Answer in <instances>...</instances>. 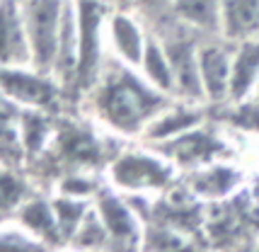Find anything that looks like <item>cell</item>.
Returning a JSON list of instances; mask_svg holds the SVG:
<instances>
[{
	"label": "cell",
	"mask_w": 259,
	"mask_h": 252,
	"mask_svg": "<svg viewBox=\"0 0 259 252\" xmlns=\"http://www.w3.org/2000/svg\"><path fill=\"white\" fill-rule=\"evenodd\" d=\"M138 70L143 73L153 88H158L160 92H165L169 97L177 100V88H175V75H172V66H169L167 51L160 41V36H148L146 51H143V61Z\"/></svg>",
	"instance_id": "obj_19"
},
{
	"label": "cell",
	"mask_w": 259,
	"mask_h": 252,
	"mask_svg": "<svg viewBox=\"0 0 259 252\" xmlns=\"http://www.w3.org/2000/svg\"><path fill=\"white\" fill-rule=\"evenodd\" d=\"M158 153H162L175 167H187V170H194V167H201V165H208V162L221 160L226 155V143L221 138L211 134L208 129L201 126H194L189 131H184L180 136L169 138V141H162V143H153Z\"/></svg>",
	"instance_id": "obj_7"
},
{
	"label": "cell",
	"mask_w": 259,
	"mask_h": 252,
	"mask_svg": "<svg viewBox=\"0 0 259 252\" xmlns=\"http://www.w3.org/2000/svg\"><path fill=\"white\" fill-rule=\"evenodd\" d=\"M237 184H240V172L218 160L194 167L187 180V187L192 189V194L196 199H206V201L226 199L237 189Z\"/></svg>",
	"instance_id": "obj_15"
},
{
	"label": "cell",
	"mask_w": 259,
	"mask_h": 252,
	"mask_svg": "<svg viewBox=\"0 0 259 252\" xmlns=\"http://www.w3.org/2000/svg\"><path fill=\"white\" fill-rule=\"evenodd\" d=\"M230 68H233V41L213 36L199 44V73H201L206 104L230 102Z\"/></svg>",
	"instance_id": "obj_8"
},
{
	"label": "cell",
	"mask_w": 259,
	"mask_h": 252,
	"mask_svg": "<svg viewBox=\"0 0 259 252\" xmlns=\"http://www.w3.org/2000/svg\"><path fill=\"white\" fill-rule=\"evenodd\" d=\"M54 208H56L58 230H61L63 242L73 240V235H75V230L80 228L85 214L90 211V208H88V201H82L80 196L63 194V196H58V199H54Z\"/></svg>",
	"instance_id": "obj_21"
},
{
	"label": "cell",
	"mask_w": 259,
	"mask_h": 252,
	"mask_svg": "<svg viewBox=\"0 0 259 252\" xmlns=\"http://www.w3.org/2000/svg\"><path fill=\"white\" fill-rule=\"evenodd\" d=\"M56 155L58 165L63 162L66 167H88L97 165L102 160V146L92 131L75 124H63L56 136Z\"/></svg>",
	"instance_id": "obj_14"
},
{
	"label": "cell",
	"mask_w": 259,
	"mask_h": 252,
	"mask_svg": "<svg viewBox=\"0 0 259 252\" xmlns=\"http://www.w3.org/2000/svg\"><path fill=\"white\" fill-rule=\"evenodd\" d=\"M32 66L24 0H0V68Z\"/></svg>",
	"instance_id": "obj_9"
},
{
	"label": "cell",
	"mask_w": 259,
	"mask_h": 252,
	"mask_svg": "<svg viewBox=\"0 0 259 252\" xmlns=\"http://www.w3.org/2000/svg\"><path fill=\"white\" fill-rule=\"evenodd\" d=\"M221 36L233 44L259 36V0H223Z\"/></svg>",
	"instance_id": "obj_16"
},
{
	"label": "cell",
	"mask_w": 259,
	"mask_h": 252,
	"mask_svg": "<svg viewBox=\"0 0 259 252\" xmlns=\"http://www.w3.org/2000/svg\"><path fill=\"white\" fill-rule=\"evenodd\" d=\"M70 242H73L75 247H107V245L112 242L109 230H107V226H104V221H102L97 208H90V211L85 214L80 228L75 230V235H73Z\"/></svg>",
	"instance_id": "obj_22"
},
{
	"label": "cell",
	"mask_w": 259,
	"mask_h": 252,
	"mask_svg": "<svg viewBox=\"0 0 259 252\" xmlns=\"http://www.w3.org/2000/svg\"><path fill=\"white\" fill-rule=\"evenodd\" d=\"M104 3H109L114 10H116V8H126V10L134 8V0H104Z\"/></svg>",
	"instance_id": "obj_28"
},
{
	"label": "cell",
	"mask_w": 259,
	"mask_h": 252,
	"mask_svg": "<svg viewBox=\"0 0 259 252\" xmlns=\"http://www.w3.org/2000/svg\"><path fill=\"white\" fill-rule=\"evenodd\" d=\"M20 116L22 107L0 92V146H15L20 138Z\"/></svg>",
	"instance_id": "obj_24"
},
{
	"label": "cell",
	"mask_w": 259,
	"mask_h": 252,
	"mask_svg": "<svg viewBox=\"0 0 259 252\" xmlns=\"http://www.w3.org/2000/svg\"><path fill=\"white\" fill-rule=\"evenodd\" d=\"M259 85V36L233 44V68H230V102H242L254 97ZM228 102V104H230Z\"/></svg>",
	"instance_id": "obj_13"
},
{
	"label": "cell",
	"mask_w": 259,
	"mask_h": 252,
	"mask_svg": "<svg viewBox=\"0 0 259 252\" xmlns=\"http://www.w3.org/2000/svg\"><path fill=\"white\" fill-rule=\"evenodd\" d=\"M187 230H180L169 223H162L160 221L158 226L153 228H143V242L141 247H148V250H180V247H187Z\"/></svg>",
	"instance_id": "obj_23"
},
{
	"label": "cell",
	"mask_w": 259,
	"mask_h": 252,
	"mask_svg": "<svg viewBox=\"0 0 259 252\" xmlns=\"http://www.w3.org/2000/svg\"><path fill=\"white\" fill-rule=\"evenodd\" d=\"M95 208L100 211L104 226L109 230V238L116 247H141L143 242V226L138 221L131 204L114 194L109 189L95 192Z\"/></svg>",
	"instance_id": "obj_10"
},
{
	"label": "cell",
	"mask_w": 259,
	"mask_h": 252,
	"mask_svg": "<svg viewBox=\"0 0 259 252\" xmlns=\"http://www.w3.org/2000/svg\"><path fill=\"white\" fill-rule=\"evenodd\" d=\"M169 5H172V0H134L136 10H141L143 15H150V17H158V20H165L172 15Z\"/></svg>",
	"instance_id": "obj_27"
},
{
	"label": "cell",
	"mask_w": 259,
	"mask_h": 252,
	"mask_svg": "<svg viewBox=\"0 0 259 252\" xmlns=\"http://www.w3.org/2000/svg\"><path fill=\"white\" fill-rule=\"evenodd\" d=\"M199 32L189 29L187 24L177 22L172 17V27L160 34V41L167 51L172 75H175V88H177V100L187 102H203V85L201 73H199Z\"/></svg>",
	"instance_id": "obj_4"
},
{
	"label": "cell",
	"mask_w": 259,
	"mask_h": 252,
	"mask_svg": "<svg viewBox=\"0 0 259 252\" xmlns=\"http://www.w3.org/2000/svg\"><path fill=\"white\" fill-rule=\"evenodd\" d=\"M0 92L10 97L22 109L49 112L63 97V90L54 75L39 73L32 66H3L0 68Z\"/></svg>",
	"instance_id": "obj_6"
},
{
	"label": "cell",
	"mask_w": 259,
	"mask_h": 252,
	"mask_svg": "<svg viewBox=\"0 0 259 252\" xmlns=\"http://www.w3.org/2000/svg\"><path fill=\"white\" fill-rule=\"evenodd\" d=\"M112 5L104 0H75L78 12V68L70 95L78 100L85 97L95 88L100 78V70L104 66L102 56V36L112 15Z\"/></svg>",
	"instance_id": "obj_2"
},
{
	"label": "cell",
	"mask_w": 259,
	"mask_h": 252,
	"mask_svg": "<svg viewBox=\"0 0 259 252\" xmlns=\"http://www.w3.org/2000/svg\"><path fill=\"white\" fill-rule=\"evenodd\" d=\"M203 119H206L203 102H187V100L175 102V100H172V102L148 124V129L143 131V138L150 141V143H162V141H169V138L189 131L194 126H201Z\"/></svg>",
	"instance_id": "obj_11"
},
{
	"label": "cell",
	"mask_w": 259,
	"mask_h": 252,
	"mask_svg": "<svg viewBox=\"0 0 259 252\" xmlns=\"http://www.w3.org/2000/svg\"><path fill=\"white\" fill-rule=\"evenodd\" d=\"M27 184L24 180H20L15 172L10 170H0V211H17L20 204L27 199Z\"/></svg>",
	"instance_id": "obj_25"
},
{
	"label": "cell",
	"mask_w": 259,
	"mask_h": 252,
	"mask_svg": "<svg viewBox=\"0 0 259 252\" xmlns=\"http://www.w3.org/2000/svg\"><path fill=\"white\" fill-rule=\"evenodd\" d=\"M221 5L223 0H172L169 12L199 34L221 36Z\"/></svg>",
	"instance_id": "obj_18"
},
{
	"label": "cell",
	"mask_w": 259,
	"mask_h": 252,
	"mask_svg": "<svg viewBox=\"0 0 259 252\" xmlns=\"http://www.w3.org/2000/svg\"><path fill=\"white\" fill-rule=\"evenodd\" d=\"M66 0H24L27 34L32 46V68L54 75Z\"/></svg>",
	"instance_id": "obj_5"
},
{
	"label": "cell",
	"mask_w": 259,
	"mask_h": 252,
	"mask_svg": "<svg viewBox=\"0 0 259 252\" xmlns=\"http://www.w3.org/2000/svg\"><path fill=\"white\" fill-rule=\"evenodd\" d=\"M112 182L131 194L165 192L175 182V165L158 150H126L109 165Z\"/></svg>",
	"instance_id": "obj_3"
},
{
	"label": "cell",
	"mask_w": 259,
	"mask_h": 252,
	"mask_svg": "<svg viewBox=\"0 0 259 252\" xmlns=\"http://www.w3.org/2000/svg\"><path fill=\"white\" fill-rule=\"evenodd\" d=\"M17 218L24 228L32 233V238H39L44 245H61V230H58V218L54 201H46L41 196L24 199L17 208Z\"/></svg>",
	"instance_id": "obj_17"
},
{
	"label": "cell",
	"mask_w": 259,
	"mask_h": 252,
	"mask_svg": "<svg viewBox=\"0 0 259 252\" xmlns=\"http://www.w3.org/2000/svg\"><path fill=\"white\" fill-rule=\"evenodd\" d=\"M46 138H51V124L49 116H44L39 109H22L20 116V141L24 153L34 158L46 146Z\"/></svg>",
	"instance_id": "obj_20"
},
{
	"label": "cell",
	"mask_w": 259,
	"mask_h": 252,
	"mask_svg": "<svg viewBox=\"0 0 259 252\" xmlns=\"http://www.w3.org/2000/svg\"><path fill=\"white\" fill-rule=\"evenodd\" d=\"M228 121L237 126L240 131L259 134V100L249 97V100H242V102H230Z\"/></svg>",
	"instance_id": "obj_26"
},
{
	"label": "cell",
	"mask_w": 259,
	"mask_h": 252,
	"mask_svg": "<svg viewBox=\"0 0 259 252\" xmlns=\"http://www.w3.org/2000/svg\"><path fill=\"white\" fill-rule=\"evenodd\" d=\"M85 97L92 100L95 114L121 136H143L148 124L175 100L121 58H104L100 78Z\"/></svg>",
	"instance_id": "obj_1"
},
{
	"label": "cell",
	"mask_w": 259,
	"mask_h": 252,
	"mask_svg": "<svg viewBox=\"0 0 259 252\" xmlns=\"http://www.w3.org/2000/svg\"><path fill=\"white\" fill-rule=\"evenodd\" d=\"M254 100H259V85H257V90H254Z\"/></svg>",
	"instance_id": "obj_29"
},
{
	"label": "cell",
	"mask_w": 259,
	"mask_h": 252,
	"mask_svg": "<svg viewBox=\"0 0 259 252\" xmlns=\"http://www.w3.org/2000/svg\"><path fill=\"white\" fill-rule=\"evenodd\" d=\"M107 34L112 39L116 56L121 58L124 63L138 68L141 61H143V51H146L148 36L150 34H146V29L131 15V10H126V8L112 10L109 22H107Z\"/></svg>",
	"instance_id": "obj_12"
}]
</instances>
